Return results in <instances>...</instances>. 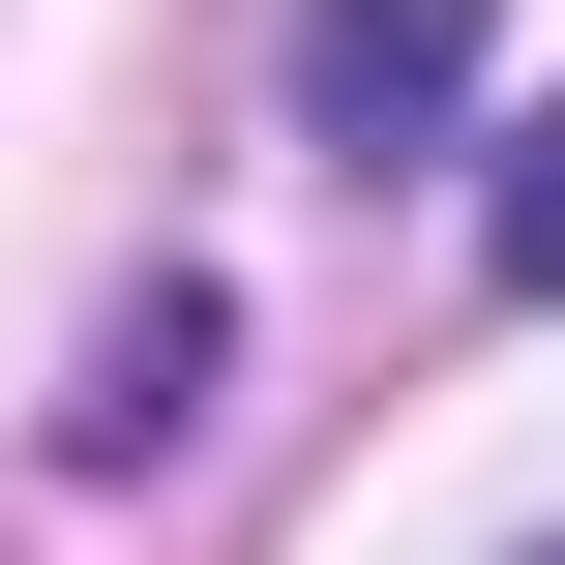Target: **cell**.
Returning <instances> with one entry per match:
<instances>
[{"label":"cell","instance_id":"3957f363","mask_svg":"<svg viewBox=\"0 0 565 565\" xmlns=\"http://www.w3.org/2000/svg\"><path fill=\"white\" fill-rule=\"evenodd\" d=\"M447 149H477V238H507V298H565V89H536V119H447Z\"/></svg>","mask_w":565,"mask_h":565},{"label":"cell","instance_id":"6da1fadb","mask_svg":"<svg viewBox=\"0 0 565 565\" xmlns=\"http://www.w3.org/2000/svg\"><path fill=\"white\" fill-rule=\"evenodd\" d=\"M477 119V0H298V149L328 179H417Z\"/></svg>","mask_w":565,"mask_h":565},{"label":"cell","instance_id":"7a4b0ae2","mask_svg":"<svg viewBox=\"0 0 565 565\" xmlns=\"http://www.w3.org/2000/svg\"><path fill=\"white\" fill-rule=\"evenodd\" d=\"M209 358H238V328H209V298H179V268H149V298H119V328H89V477H149V447H179V417H209Z\"/></svg>","mask_w":565,"mask_h":565},{"label":"cell","instance_id":"277c9868","mask_svg":"<svg viewBox=\"0 0 565 565\" xmlns=\"http://www.w3.org/2000/svg\"><path fill=\"white\" fill-rule=\"evenodd\" d=\"M536 565H565V536H536Z\"/></svg>","mask_w":565,"mask_h":565}]
</instances>
